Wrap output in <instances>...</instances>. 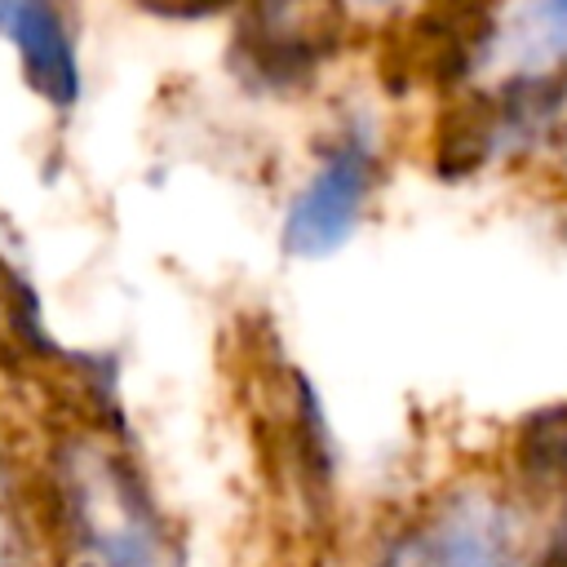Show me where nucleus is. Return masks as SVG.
I'll use <instances>...</instances> for the list:
<instances>
[{
	"instance_id": "nucleus-3",
	"label": "nucleus",
	"mask_w": 567,
	"mask_h": 567,
	"mask_svg": "<svg viewBox=\"0 0 567 567\" xmlns=\"http://www.w3.org/2000/svg\"><path fill=\"white\" fill-rule=\"evenodd\" d=\"M346 27L341 0H239L226 62L244 89L292 97L341 53Z\"/></svg>"
},
{
	"instance_id": "nucleus-11",
	"label": "nucleus",
	"mask_w": 567,
	"mask_h": 567,
	"mask_svg": "<svg viewBox=\"0 0 567 567\" xmlns=\"http://www.w3.org/2000/svg\"><path fill=\"white\" fill-rule=\"evenodd\" d=\"M403 0H341V9L350 13V9H399Z\"/></svg>"
},
{
	"instance_id": "nucleus-8",
	"label": "nucleus",
	"mask_w": 567,
	"mask_h": 567,
	"mask_svg": "<svg viewBox=\"0 0 567 567\" xmlns=\"http://www.w3.org/2000/svg\"><path fill=\"white\" fill-rule=\"evenodd\" d=\"M514 66L554 71L567 80V0H518L501 13V44Z\"/></svg>"
},
{
	"instance_id": "nucleus-5",
	"label": "nucleus",
	"mask_w": 567,
	"mask_h": 567,
	"mask_svg": "<svg viewBox=\"0 0 567 567\" xmlns=\"http://www.w3.org/2000/svg\"><path fill=\"white\" fill-rule=\"evenodd\" d=\"M496 44H501L496 0H421V9L390 40L385 75L447 97L474 84V75L496 58Z\"/></svg>"
},
{
	"instance_id": "nucleus-2",
	"label": "nucleus",
	"mask_w": 567,
	"mask_h": 567,
	"mask_svg": "<svg viewBox=\"0 0 567 567\" xmlns=\"http://www.w3.org/2000/svg\"><path fill=\"white\" fill-rule=\"evenodd\" d=\"M567 115V80L509 66L492 84H465L443 97L434 120V173L447 182L474 177L501 159L540 146Z\"/></svg>"
},
{
	"instance_id": "nucleus-7",
	"label": "nucleus",
	"mask_w": 567,
	"mask_h": 567,
	"mask_svg": "<svg viewBox=\"0 0 567 567\" xmlns=\"http://www.w3.org/2000/svg\"><path fill=\"white\" fill-rule=\"evenodd\" d=\"M0 44H9L22 84L53 111H71L84 93L80 35L66 0H0Z\"/></svg>"
},
{
	"instance_id": "nucleus-10",
	"label": "nucleus",
	"mask_w": 567,
	"mask_h": 567,
	"mask_svg": "<svg viewBox=\"0 0 567 567\" xmlns=\"http://www.w3.org/2000/svg\"><path fill=\"white\" fill-rule=\"evenodd\" d=\"M137 9L155 13V18H173V22H199V18H217L239 9V0H133Z\"/></svg>"
},
{
	"instance_id": "nucleus-12",
	"label": "nucleus",
	"mask_w": 567,
	"mask_h": 567,
	"mask_svg": "<svg viewBox=\"0 0 567 567\" xmlns=\"http://www.w3.org/2000/svg\"><path fill=\"white\" fill-rule=\"evenodd\" d=\"M558 173H563V182H567V142H563V155H558Z\"/></svg>"
},
{
	"instance_id": "nucleus-1",
	"label": "nucleus",
	"mask_w": 567,
	"mask_h": 567,
	"mask_svg": "<svg viewBox=\"0 0 567 567\" xmlns=\"http://www.w3.org/2000/svg\"><path fill=\"white\" fill-rule=\"evenodd\" d=\"M44 567H182L168 518L120 430L66 421L27 465Z\"/></svg>"
},
{
	"instance_id": "nucleus-9",
	"label": "nucleus",
	"mask_w": 567,
	"mask_h": 567,
	"mask_svg": "<svg viewBox=\"0 0 567 567\" xmlns=\"http://www.w3.org/2000/svg\"><path fill=\"white\" fill-rule=\"evenodd\" d=\"M0 567H44V545L31 518L27 478L0 487Z\"/></svg>"
},
{
	"instance_id": "nucleus-6",
	"label": "nucleus",
	"mask_w": 567,
	"mask_h": 567,
	"mask_svg": "<svg viewBox=\"0 0 567 567\" xmlns=\"http://www.w3.org/2000/svg\"><path fill=\"white\" fill-rule=\"evenodd\" d=\"M399 549L408 567H527L509 505L478 487L443 496Z\"/></svg>"
},
{
	"instance_id": "nucleus-4",
	"label": "nucleus",
	"mask_w": 567,
	"mask_h": 567,
	"mask_svg": "<svg viewBox=\"0 0 567 567\" xmlns=\"http://www.w3.org/2000/svg\"><path fill=\"white\" fill-rule=\"evenodd\" d=\"M377 186H381V142L368 124L350 120L341 133L323 142L315 168L292 190L279 221V248L297 261H323L341 252L350 235L363 226Z\"/></svg>"
}]
</instances>
